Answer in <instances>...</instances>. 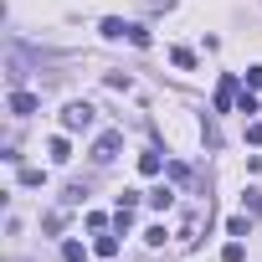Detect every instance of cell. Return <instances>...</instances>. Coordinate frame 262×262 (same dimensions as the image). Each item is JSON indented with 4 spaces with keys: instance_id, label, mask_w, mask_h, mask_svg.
Returning <instances> with one entry per match:
<instances>
[{
    "instance_id": "1",
    "label": "cell",
    "mask_w": 262,
    "mask_h": 262,
    "mask_svg": "<svg viewBox=\"0 0 262 262\" xmlns=\"http://www.w3.org/2000/svg\"><path fill=\"white\" fill-rule=\"evenodd\" d=\"M93 118H98L93 103H67V108H62V134H88Z\"/></svg>"
},
{
    "instance_id": "2",
    "label": "cell",
    "mask_w": 262,
    "mask_h": 262,
    "mask_svg": "<svg viewBox=\"0 0 262 262\" xmlns=\"http://www.w3.org/2000/svg\"><path fill=\"white\" fill-rule=\"evenodd\" d=\"M118 149H123V134H118V128H103V134L93 139V160H98V165L118 160Z\"/></svg>"
},
{
    "instance_id": "3",
    "label": "cell",
    "mask_w": 262,
    "mask_h": 262,
    "mask_svg": "<svg viewBox=\"0 0 262 262\" xmlns=\"http://www.w3.org/2000/svg\"><path fill=\"white\" fill-rule=\"evenodd\" d=\"M6 108H11L16 118H31V113L41 108V98H36V93H26V88H11V98H6Z\"/></svg>"
},
{
    "instance_id": "4",
    "label": "cell",
    "mask_w": 262,
    "mask_h": 262,
    "mask_svg": "<svg viewBox=\"0 0 262 262\" xmlns=\"http://www.w3.org/2000/svg\"><path fill=\"white\" fill-rule=\"evenodd\" d=\"M128 31H134V21H118V16H103L98 21V36L103 41H128Z\"/></svg>"
},
{
    "instance_id": "5",
    "label": "cell",
    "mask_w": 262,
    "mask_h": 262,
    "mask_svg": "<svg viewBox=\"0 0 262 262\" xmlns=\"http://www.w3.org/2000/svg\"><path fill=\"white\" fill-rule=\"evenodd\" d=\"M236 93H242V88H236V77H231V72H226V77H221V82H216V103H211V108H216V113H226V108H231V103H236Z\"/></svg>"
},
{
    "instance_id": "6",
    "label": "cell",
    "mask_w": 262,
    "mask_h": 262,
    "mask_svg": "<svg viewBox=\"0 0 262 262\" xmlns=\"http://www.w3.org/2000/svg\"><path fill=\"white\" fill-rule=\"evenodd\" d=\"M47 155H52V165H67V160H72V144H67V134H57V139L47 144Z\"/></svg>"
},
{
    "instance_id": "7",
    "label": "cell",
    "mask_w": 262,
    "mask_h": 262,
    "mask_svg": "<svg viewBox=\"0 0 262 262\" xmlns=\"http://www.w3.org/2000/svg\"><path fill=\"white\" fill-rule=\"evenodd\" d=\"M236 113H247V118H252V113H262V103H257V93H252V88H242V93H236Z\"/></svg>"
},
{
    "instance_id": "8",
    "label": "cell",
    "mask_w": 262,
    "mask_h": 262,
    "mask_svg": "<svg viewBox=\"0 0 262 262\" xmlns=\"http://www.w3.org/2000/svg\"><path fill=\"white\" fill-rule=\"evenodd\" d=\"M144 201H149L155 211H170V206H175V190H170V185H160V190H149Z\"/></svg>"
},
{
    "instance_id": "9",
    "label": "cell",
    "mask_w": 262,
    "mask_h": 262,
    "mask_svg": "<svg viewBox=\"0 0 262 262\" xmlns=\"http://www.w3.org/2000/svg\"><path fill=\"white\" fill-rule=\"evenodd\" d=\"M93 252L113 262V257H118V236H108V231H98V242H93Z\"/></svg>"
},
{
    "instance_id": "10",
    "label": "cell",
    "mask_w": 262,
    "mask_h": 262,
    "mask_svg": "<svg viewBox=\"0 0 262 262\" xmlns=\"http://www.w3.org/2000/svg\"><path fill=\"white\" fill-rule=\"evenodd\" d=\"M242 211H247V216H262V190H257V185L242 190Z\"/></svg>"
},
{
    "instance_id": "11",
    "label": "cell",
    "mask_w": 262,
    "mask_h": 262,
    "mask_svg": "<svg viewBox=\"0 0 262 262\" xmlns=\"http://www.w3.org/2000/svg\"><path fill=\"white\" fill-rule=\"evenodd\" d=\"M82 201H88V185H82V180H72V185L62 190V206H82Z\"/></svg>"
},
{
    "instance_id": "12",
    "label": "cell",
    "mask_w": 262,
    "mask_h": 262,
    "mask_svg": "<svg viewBox=\"0 0 262 262\" xmlns=\"http://www.w3.org/2000/svg\"><path fill=\"white\" fill-rule=\"evenodd\" d=\"M103 82H108L113 93H128V88H134V77H128V72H103Z\"/></svg>"
},
{
    "instance_id": "13",
    "label": "cell",
    "mask_w": 262,
    "mask_h": 262,
    "mask_svg": "<svg viewBox=\"0 0 262 262\" xmlns=\"http://www.w3.org/2000/svg\"><path fill=\"white\" fill-rule=\"evenodd\" d=\"M170 62H175L180 72H190V67H195V52H190V47H175V52H170Z\"/></svg>"
},
{
    "instance_id": "14",
    "label": "cell",
    "mask_w": 262,
    "mask_h": 262,
    "mask_svg": "<svg viewBox=\"0 0 262 262\" xmlns=\"http://www.w3.org/2000/svg\"><path fill=\"white\" fill-rule=\"evenodd\" d=\"M139 170H144V175H160V170H165V160H160V149H149V155H139Z\"/></svg>"
},
{
    "instance_id": "15",
    "label": "cell",
    "mask_w": 262,
    "mask_h": 262,
    "mask_svg": "<svg viewBox=\"0 0 262 262\" xmlns=\"http://www.w3.org/2000/svg\"><path fill=\"white\" fill-rule=\"evenodd\" d=\"M226 231H231V236H252V216H247V211H242V216H231V221H226Z\"/></svg>"
},
{
    "instance_id": "16",
    "label": "cell",
    "mask_w": 262,
    "mask_h": 262,
    "mask_svg": "<svg viewBox=\"0 0 262 262\" xmlns=\"http://www.w3.org/2000/svg\"><path fill=\"white\" fill-rule=\"evenodd\" d=\"M82 257H88L82 242H62V262H82Z\"/></svg>"
},
{
    "instance_id": "17",
    "label": "cell",
    "mask_w": 262,
    "mask_h": 262,
    "mask_svg": "<svg viewBox=\"0 0 262 262\" xmlns=\"http://www.w3.org/2000/svg\"><path fill=\"white\" fill-rule=\"evenodd\" d=\"M41 226H47V236H57V231H62V226H67V211H52V216H47V221H41Z\"/></svg>"
},
{
    "instance_id": "18",
    "label": "cell",
    "mask_w": 262,
    "mask_h": 262,
    "mask_svg": "<svg viewBox=\"0 0 262 262\" xmlns=\"http://www.w3.org/2000/svg\"><path fill=\"white\" fill-rule=\"evenodd\" d=\"M201 134H206L211 149H221V134H216V123H211V118H201Z\"/></svg>"
},
{
    "instance_id": "19",
    "label": "cell",
    "mask_w": 262,
    "mask_h": 262,
    "mask_svg": "<svg viewBox=\"0 0 262 262\" xmlns=\"http://www.w3.org/2000/svg\"><path fill=\"white\" fill-rule=\"evenodd\" d=\"M128 41H134V47H149V41H155V36H149V31H144V26H139V21H134V31H128Z\"/></svg>"
},
{
    "instance_id": "20",
    "label": "cell",
    "mask_w": 262,
    "mask_h": 262,
    "mask_svg": "<svg viewBox=\"0 0 262 262\" xmlns=\"http://www.w3.org/2000/svg\"><path fill=\"white\" fill-rule=\"evenodd\" d=\"M165 236H170L165 226H149V231H144V242H149V247H165Z\"/></svg>"
},
{
    "instance_id": "21",
    "label": "cell",
    "mask_w": 262,
    "mask_h": 262,
    "mask_svg": "<svg viewBox=\"0 0 262 262\" xmlns=\"http://www.w3.org/2000/svg\"><path fill=\"white\" fill-rule=\"evenodd\" d=\"M221 257H226V262H242V236H236V242H226V247H221Z\"/></svg>"
},
{
    "instance_id": "22",
    "label": "cell",
    "mask_w": 262,
    "mask_h": 262,
    "mask_svg": "<svg viewBox=\"0 0 262 262\" xmlns=\"http://www.w3.org/2000/svg\"><path fill=\"white\" fill-rule=\"evenodd\" d=\"M247 144H262V123H257V118L247 123Z\"/></svg>"
},
{
    "instance_id": "23",
    "label": "cell",
    "mask_w": 262,
    "mask_h": 262,
    "mask_svg": "<svg viewBox=\"0 0 262 262\" xmlns=\"http://www.w3.org/2000/svg\"><path fill=\"white\" fill-rule=\"evenodd\" d=\"M247 88H252V93L262 88V67H247Z\"/></svg>"
},
{
    "instance_id": "24",
    "label": "cell",
    "mask_w": 262,
    "mask_h": 262,
    "mask_svg": "<svg viewBox=\"0 0 262 262\" xmlns=\"http://www.w3.org/2000/svg\"><path fill=\"white\" fill-rule=\"evenodd\" d=\"M149 11H175V0H149Z\"/></svg>"
}]
</instances>
